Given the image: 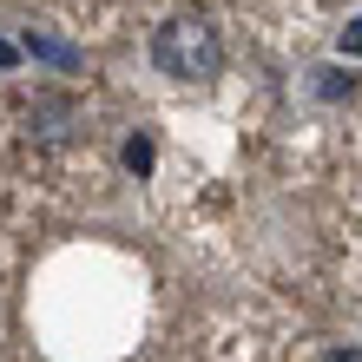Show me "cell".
<instances>
[{"instance_id":"cell-1","label":"cell","mask_w":362,"mask_h":362,"mask_svg":"<svg viewBox=\"0 0 362 362\" xmlns=\"http://www.w3.org/2000/svg\"><path fill=\"white\" fill-rule=\"evenodd\" d=\"M152 59H158V73H172V79H218L224 40H218V27H211L204 13H172L158 27V40H152Z\"/></svg>"},{"instance_id":"cell-2","label":"cell","mask_w":362,"mask_h":362,"mask_svg":"<svg viewBox=\"0 0 362 362\" xmlns=\"http://www.w3.org/2000/svg\"><path fill=\"white\" fill-rule=\"evenodd\" d=\"M343 53H356V59H362V20H356V27H343Z\"/></svg>"},{"instance_id":"cell-3","label":"cell","mask_w":362,"mask_h":362,"mask_svg":"<svg viewBox=\"0 0 362 362\" xmlns=\"http://www.w3.org/2000/svg\"><path fill=\"white\" fill-rule=\"evenodd\" d=\"M323 362H362V349H329Z\"/></svg>"}]
</instances>
